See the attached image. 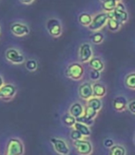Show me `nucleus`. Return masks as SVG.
I'll return each instance as SVG.
<instances>
[{
    "label": "nucleus",
    "instance_id": "obj_1",
    "mask_svg": "<svg viewBox=\"0 0 135 155\" xmlns=\"http://www.w3.org/2000/svg\"><path fill=\"white\" fill-rule=\"evenodd\" d=\"M66 75L69 79L73 81H80L84 75V68L82 63H71L68 66Z\"/></svg>",
    "mask_w": 135,
    "mask_h": 155
},
{
    "label": "nucleus",
    "instance_id": "obj_2",
    "mask_svg": "<svg viewBox=\"0 0 135 155\" xmlns=\"http://www.w3.org/2000/svg\"><path fill=\"white\" fill-rule=\"evenodd\" d=\"M107 21H108L107 12L98 13L94 17H93V21H92L91 24L88 26V28H89V30H91L93 31H98L104 26L106 25Z\"/></svg>",
    "mask_w": 135,
    "mask_h": 155
},
{
    "label": "nucleus",
    "instance_id": "obj_3",
    "mask_svg": "<svg viewBox=\"0 0 135 155\" xmlns=\"http://www.w3.org/2000/svg\"><path fill=\"white\" fill-rule=\"evenodd\" d=\"M7 154L8 155H23L24 146L21 140L12 138L8 140L7 146Z\"/></svg>",
    "mask_w": 135,
    "mask_h": 155
},
{
    "label": "nucleus",
    "instance_id": "obj_4",
    "mask_svg": "<svg viewBox=\"0 0 135 155\" xmlns=\"http://www.w3.org/2000/svg\"><path fill=\"white\" fill-rule=\"evenodd\" d=\"M73 145L80 155H91L93 152V145L89 140L84 139L80 140H74Z\"/></svg>",
    "mask_w": 135,
    "mask_h": 155
},
{
    "label": "nucleus",
    "instance_id": "obj_5",
    "mask_svg": "<svg viewBox=\"0 0 135 155\" xmlns=\"http://www.w3.org/2000/svg\"><path fill=\"white\" fill-rule=\"evenodd\" d=\"M51 144L56 153L60 155H69V147L68 143L59 138H53L51 139Z\"/></svg>",
    "mask_w": 135,
    "mask_h": 155
},
{
    "label": "nucleus",
    "instance_id": "obj_6",
    "mask_svg": "<svg viewBox=\"0 0 135 155\" xmlns=\"http://www.w3.org/2000/svg\"><path fill=\"white\" fill-rule=\"evenodd\" d=\"M93 56V49L90 44L88 43H84L80 46V50H79V59L80 62L83 63H88L92 57Z\"/></svg>",
    "mask_w": 135,
    "mask_h": 155
},
{
    "label": "nucleus",
    "instance_id": "obj_7",
    "mask_svg": "<svg viewBox=\"0 0 135 155\" xmlns=\"http://www.w3.org/2000/svg\"><path fill=\"white\" fill-rule=\"evenodd\" d=\"M46 29L53 37H59L62 33V27L59 19L50 18L46 23Z\"/></svg>",
    "mask_w": 135,
    "mask_h": 155
},
{
    "label": "nucleus",
    "instance_id": "obj_8",
    "mask_svg": "<svg viewBox=\"0 0 135 155\" xmlns=\"http://www.w3.org/2000/svg\"><path fill=\"white\" fill-rule=\"evenodd\" d=\"M6 58L12 64H22L25 61L24 55L15 48H9L7 50Z\"/></svg>",
    "mask_w": 135,
    "mask_h": 155
},
{
    "label": "nucleus",
    "instance_id": "obj_9",
    "mask_svg": "<svg viewBox=\"0 0 135 155\" xmlns=\"http://www.w3.org/2000/svg\"><path fill=\"white\" fill-rule=\"evenodd\" d=\"M16 92L17 89L13 84H4L0 88V98L4 100H10L15 96Z\"/></svg>",
    "mask_w": 135,
    "mask_h": 155
},
{
    "label": "nucleus",
    "instance_id": "obj_10",
    "mask_svg": "<svg viewBox=\"0 0 135 155\" xmlns=\"http://www.w3.org/2000/svg\"><path fill=\"white\" fill-rule=\"evenodd\" d=\"M79 96L83 100L88 101L93 96V84L90 82H84L79 87Z\"/></svg>",
    "mask_w": 135,
    "mask_h": 155
},
{
    "label": "nucleus",
    "instance_id": "obj_11",
    "mask_svg": "<svg viewBox=\"0 0 135 155\" xmlns=\"http://www.w3.org/2000/svg\"><path fill=\"white\" fill-rule=\"evenodd\" d=\"M10 31L11 32L19 37H22V36H25L27 34H29L30 32V29L27 25L20 23V22H16L11 24L10 26Z\"/></svg>",
    "mask_w": 135,
    "mask_h": 155
},
{
    "label": "nucleus",
    "instance_id": "obj_12",
    "mask_svg": "<svg viewBox=\"0 0 135 155\" xmlns=\"http://www.w3.org/2000/svg\"><path fill=\"white\" fill-rule=\"evenodd\" d=\"M128 100L124 96H117L113 101V107L116 111L123 112L124 110L128 109Z\"/></svg>",
    "mask_w": 135,
    "mask_h": 155
},
{
    "label": "nucleus",
    "instance_id": "obj_13",
    "mask_svg": "<svg viewBox=\"0 0 135 155\" xmlns=\"http://www.w3.org/2000/svg\"><path fill=\"white\" fill-rule=\"evenodd\" d=\"M69 113L71 115H73L74 117L77 118L84 114V107L80 103H74L70 105V107L69 109Z\"/></svg>",
    "mask_w": 135,
    "mask_h": 155
},
{
    "label": "nucleus",
    "instance_id": "obj_14",
    "mask_svg": "<svg viewBox=\"0 0 135 155\" xmlns=\"http://www.w3.org/2000/svg\"><path fill=\"white\" fill-rule=\"evenodd\" d=\"M93 92L94 97L103 98V97L106 94V88L104 84L95 81L93 84Z\"/></svg>",
    "mask_w": 135,
    "mask_h": 155
},
{
    "label": "nucleus",
    "instance_id": "obj_15",
    "mask_svg": "<svg viewBox=\"0 0 135 155\" xmlns=\"http://www.w3.org/2000/svg\"><path fill=\"white\" fill-rule=\"evenodd\" d=\"M89 67L92 69H95V70H98V71H103L105 68V64L103 62V60L101 59L100 57L97 56H93L92 59L88 62Z\"/></svg>",
    "mask_w": 135,
    "mask_h": 155
},
{
    "label": "nucleus",
    "instance_id": "obj_16",
    "mask_svg": "<svg viewBox=\"0 0 135 155\" xmlns=\"http://www.w3.org/2000/svg\"><path fill=\"white\" fill-rule=\"evenodd\" d=\"M114 13V18L116 19H118V21L123 24L125 22L128 21L129 19V14L126 10H121V9H118V8H115V10L113 11Z\"/></svg>",
    "mask_w": 135,
    "mask_h": 155
},
{
    "label": "nucleus",
    "instance_id": "obj_17",
    "mask_svg": "<svg viewBox=\"0 0 135 155\" xmlns=\"http://www.w3.org/2000/svg\"><path fill=\"white\" fill-rule=\"evenodd\" d=\"M87 105L92 107L93 109L96 110L97 112H99L101 109H102V106H103V104H102V101H101V98H98V97H94L93 96L91 99H89L87 101Z\"/></svg>",
    "mask_w": 135,
    "mask_h": 155
},
{
    "label": "nucleus",
    "instance_id": "obj_18",
    "mask_svg": "<svg viewBox=\"0 0 135 155\" xmlns=\"http://www.w3.org/2000/svg\"><path fill=\"white\" fill-rule=\"evenodd\" d=\"M73 128L77 129L78 131H80L83 136L85 138V137H89L91 135V129H90V127L85 125V124H83L81 122H76L75 125L73 126Z\"/></svg>",
    "mask_w": 135,
    "mask_h": 155
},
{
    "label": "nucleus",
    "instance_id": "obj_19",
    "mask_svg": "<svg viewBox=\"0 0 135 155\" xmlns=\"http://www.w3.org/2000/svg\"><path fill=\"white\" fill-rule=\"evenodd\" d=\"M125 86L130 90H135V72L129 73L124 80Z\"/></svg>",
    "mask_w": 135,
    "mask_h": 155
},
{
    "label": "nucleus",
    "instance_id": "obj_20",
    "mask_svg": "<svg viewBox=\"0 0 135 155\" xmlns=\"http://www.w3.org/2000/svg\"><path fill=\"white\" fill-rule=\"evenodd\" d=\"M109 155H126V149L120 144H115L110 148Z\"/></svg>",
    "mask_w": 135,
    "mask_h": 155
},
{
    "label": "nucleus",
    "instance_id": "obj_21",
    "mask_svg": "<svg viewBox=\"0 0 135 155\" xmlns=\"http://www.w3.org/2000/svg\"><path fill=\"white\" fill-rule=\"evenodd\" d=\"M106 25H107V28H108L109 31H118L120 29L122 24L118 21V19L112 18H108Z\"/></svg>",
    "mask_w": 135,
    "mask_h": 155
},
{
    "label": "nucleus",
    "instance_id": "obj_22",
    "mask_svg": "<svg viewBox=\"0 0 135 155\" xmlns=\"http://www.w3.org/2000/svg\"><path fill=\"white\" fill-rule=\"evenodd\" d=\"M93 21V17L88 13H82L79 16V22L85 27H88Z\"/></svg>",
    "mask_w": 135,
    "mask_h": 155
},
{
    "label": "nucleus",
    "instance_id": "obj_23",
    "mask_svg": "<svg viewBox=\"0 0 135 155\" xmlns=\"http://www.w3.org/2000/svg\"><path fill=\"white\" fill-rule=\"evenodd\" d=\"M118 2L115 1V0H106V1L103 2V9L106 12H110V11H114L116 7H117Z\"/></svg>",
    "mask_w": 135,
    "mask_h": 155
},
{
    "label": "nucleus",
    "instance_id": "obj_24",
    "mask_svg": "<svg viewBox=\"0 0 135 155\" xmlns=\"http://www.w3.org/2000/svg\"><path fill=\"white\" fill-rule=\"evenodd\" d=\"M105 39V36L102 32L100 31H95L92 36H91V41L94 44V45H100L103 43Z\"/></svg>",
    "mask_w": 135,
    "mask_h": 155
},
{
    "label": "nucleus",
    "instance_id": "obj_25",
    "mask_svg": "<svg viewBox=\"0 0 135 155\" xmlns=\"http://www.w3.org/2000/svg\"><path fill=\"white\" fill-rule=\"evenodd\" d=\"M97 114H98L97 111L93 109L92 107H90L88 105H86L84 107V114H83L86 116L87 118H89V119H93V120L96 117V116H97Z\"/></svg>",
    "mask_w": 135,
    "mask_h": 155
},
{
    "label": "nucleus",
    "instance_id": "obj_26",
    "mask_svg": "<svg viewBox=\"0 0 135 155\" xmlns=\"http://www.w3.org/2000/svg\"><path fill=\"white\" fill-rule=\"evenodd\" d=\"M77 122L76 120V117H74L73 115H71L69 113L65 114L63 116V123L68 126V127H73V126L75 125V123Z\"/></svg>",
    "mask_w": 135,
    "mask_h": 155
},
{
    "label": "nucleus",
    "instance_id": "obj_27",
    "mask_svg": "<svg viewBox=\"0 0 135 155\" xmlns=\"http://www.w3.org/2000/svg\"><path fill=\"white\" fill-rule=\"evenodd\" d=\"M25 68L29 71H35L38 68V63L34 59H29L25 63Z\"/></svg>",
    "mask_w": 135,
    "mask_h": 155
},
{
    "label": "nucleus",
    "instance_id": "obj_28",
    "mask_svg": "<svg viewBox=\"0 0 135 155\" xmlns=\"http://www.w3.org/2000/svg\"><path fill=\"white\" fill-rule=\"evenodd\" d=\"M84 137L83 136V134L78 131L77 129L73 128L70 132V139L74 141V140H83Z\"/></svg>",
    "mask_w": 135,
    "mask_h": 155
},
{
    "label": "nucleus",
    "instance_id": "obj_29",
    "mask_svg": "<svg viewBox=\"0 0 135 155\" xmlns=\"http://www.w3.org/2000/svg\"><path fill=\"white\" fill-rule=\"evenodd\" d=\"M76 120H77V122H81V123L85 124V125H87V126H89V127H90V126H92V125H93V119H89V118H87L84 114H83V115L79 116V117H77V118H76Z\"/></svg>",
    "mask_w": 135,
    "mask_h": 155
},
{
    "label": "nucleus",
    "instance_id": "obj_30",
    "mask_svg": "<svg viewBox=\"0 0 135 155\" xmlns=\"http://www.w3.org/2000/svg\"><path fill=\"white\" fill-rule=\"evenodd\" d=\"M100 77H101V71L98 70H95V69H92L90 71V79L93 81H97L100 80Z\"/></svg>",
    "mask_w": 135,
    "mask_h": 155
},
{
    "label": "nucleus",
    "instance_id": "obj_31",
    "mask_svg": "<svg viewBox=\"0 0 135 155\" xmlns=\"http://www.w3.org/2000/svg\"><path fill=\"white\" fill-rule=\"evenodd\" d=\"M128 109L132 114H135V100H132L128 104Z\"/></svg>",
    "mask_w": 135,
    "mask_h": 155
},
{
    "label": "nucleus",
    "instance_id": "obj_32",
    "mask_svg": "<svg viewBox=\"0 0 135 155\" xmlns=\"http://www.w3.org/2000/svg\"><path fill=\"white\" fill-rule=\"evenodd\" d=\"M104 145H105V147L110 149L111 147H113L115 145V143H114V140H111V139H106L104 140Z\"/></svg>",
    "mask_w": 135,
    "mask_h": 155
},
{
    "label": "nucleus",
    "instance_id": "obj_33",
    "mask_svg": "<svg viewBox=\"0 0 135 155\" xmlns=\"http://www.w3.org/2000/svg\"><path fill=\"white\" fill-rule=\"evenodd\" d=\"M116 8H118V9H121V10H126V8L124 6V4L120 1V2H118L117 4V7H116Z\"/></svg>",
    "mask_w": 135,
    "mask_h": 155
},
{
    "label": "nucleus",
    "instance_id": "obj_34",
    "mask_svg": "<svg viewBox=\"0 0 135 155\" xmlns=\"http://www.w3.org/2000/svg\"><path fill=\"white\" fill-rule=\"evenodd\" d=\"M33 1H34V0H21V2H22V4H25V5H30V4H32Z\"/></svg>",
    "mask_w": 135,
    "mask_h": 155
},
{
    "label": "nucleus",
    "instance_id": "obj_35",
    "mask_svg": "<svg viewBox=\"0 0 135 155\" xmlns=\"http://www.w3.org/2000/svg\"><path fill=\"white\" fill-rule=\"evenodd\" d=\"M4 85V81H3V78L0 76V88H1L2 86Z\"/></svg>",
    "mask_w": 135,
    "mask_h": 155
},
{
    "label": "nucleus",
    "instance_id": "obj_36",
    "mask_svg": "<svg viewBox=\"0 0 135 155\" xmlns=\"http://www.w3.org/2000/svg\"><path fill=\"white\" fill-rule=\"evenodd\" d=\"M115 1H117V2H120L121 0H115Z\"/></svg>",
    "mask_w": 135,
    "mask_h": 155
},
{
    "label": "nucleus",
    "instance_id": "obj_37",
    "mask_svg": "<svg viewBox=\"0 0 135 155\" xmlns=\"http://www.w3.org/2000/svg\"><path fill=\"white\" fill-rule=\"evenodd\" d=\"M100 1H102V2H104V1H106V0H100Z\"/></svg>",
    "mask_w": 135,
    "mask_h": 155
},
{
    "label": "nucleus",
    "instance_id": "obj_38",
    "mask_svg": "<svg viewBox=\"0 0 135 155\" xmlns=\"http://www.w3.org/2000/svg\"><path fill=\"white\" fill-rule=\"evenodd\" d=\"M134 143H135V136H134Z\"/></svg>",
    "mask_w": 135,
    "mask_h": 155
},
{
    "label": "nucleus",
    "instance_id": "obj_39",
    "mask_svg": "<svg viewBox=\"0 0 135 155\" xmlns=\"http://www.w3.org/2000/svg\"><path fill=\"white\" fill-rule=\"evenodd\" d=\"M6 155H8V154H6Z\"/></svg>",
    "mask_w": 135,
    "mask_h": 155
}]
</instances>
